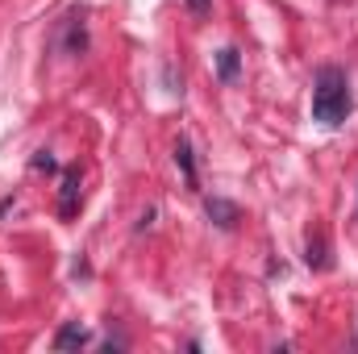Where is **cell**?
Instances as JSON below:
<instances>
[{
	"mask_svg": "<svg viewBox=\"0 0 358 354\" xmlns=\"http://www.w3.org/2000/svg\"><path fill=\"white\" fill-rule=\"evenodd\" d=\"M355 100H350V80L342 67H321L317 84H313V121L321 125H342L350 117Z\"/></svg>",
	"mask_w": 358,
	"mask_h": 354,
	"instance_id": "1",
	"label": "cell"
},
{
	"mask_svg": "<svg viewBox=\"0 0 358 354\" xmlns=\"http://www.w3.org/2000/svg\"><path fill=\"white\" fill-rule=\"evenodd\" d=\"M80 346H88V330L76 321V325H63L59 334H55V351H80Z\"/></svg>",
	"mask_w": 358,
	"mask_h": 354,
	"instance_id": "2",
	"label": "cell"
},
{
	"mask_svg": "<svg viewBox=\"0 0 358 354\" xmlns=\"http://www.w3.org/2000/svg\"><path fill=\"white\" fill-rule=\"evenodd\" d=\"M208 217H213L221 229H229V225L238 221V204H229V200H208Z\"/></svg>",
	"mask_w": 358,
	"mask_h": 354,
	"instance_id": "3",
	"label": "cell"
},
{
	"mask_svg": "<svg viewBox=\"0 0 358 354\" xmlns=\"http://www.w3.org/2000/svg\"><path fill=\"white\" fill-rule=\"evenodd\" d=\"M217 76H221L225 84H229V80L238 76V50H229V46H225V50L217 55Z\"/></svg>",
	"mask_w": 358,
	"mask_h": 354,
	"instance_id": "4",
	"label": "cell"
},
{
	"mask_svg": "<svg viewBox=\"0 0 358 354\" xmlns=\"http://www.w3.org/2000/svg\"><path fill=\"white\" fill-rule=\"evenodd\" d=\"M308 267H329V255H325V234H313V238H308Z\"/></svg>",
	"mask_w": 358,
	"mask_h": 354,
	"instance_id": "5",
	"label": "cell"
},
{
	"mask_svg": "<svg viewBox=\"0 0 358 354\" xmlns=\"http://www.w3.org/2000/svg\"><path fill=\"white\" fill-rule=\"evenodd\" d=\"M176 163L183 167V179H187V183H196V167H192V146H187L183 138L176 142Z\"/></svg>",
	"mask_w": 358,
	"mask_h": 354,
	"instance_id": "6",
	"label": "cell"
},
{
	"mask_svg": "<svg viewBox=\"0 0 358 354\" xmlns=\"http://www.w3.org/2000/svg\"><path fill=\"white\" fill-rule=\"evenodd\" d=\"M76 187H80V179H76V171H71V176L63 179V204H59V208H63V217H71V213H76Z\"/></svg>",
	"mask_w": 358,
	"mask_h": 354,
	"instance_id": "7",
	"label": "cell"
},
{
	"mask_svg": "<svg viewBox=\"0 0 358 354\" xmlns=\"http://www.w3.org/2000/svg\"><path fill=\"white\" fill-rule=\"evenodd\" d=\"M208 4H213V0H187V8H192L196 17H204V13H208Z\"/></svg>",
	"mask_w": 358,
	"mask_h": 354,
	"instance_id": "8",
	"label": "cell"
}]
</instances>
